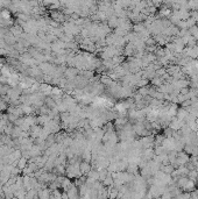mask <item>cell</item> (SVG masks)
<instances>
[{
	"label": "cell",
	"instance_id": "cell-1",
	"mask_svg": "<svg viewBox=\"0 0 198 199\" xmlns=\"http://www.w3.org/2000/svg\"><path fill=\"white\" fill-rule=\"evenodd\" d=\"M50 191L48 189H40L37 191V198L39 199H50Z\"/></svg>",
	"mask_w": 198,
	"mask_h": 199
},
{
	"label": "cell",
	"instance_id": "cell-2",
	"mask_svg": "<svg viewBox=\"0 0 198 199\" xmlns=\"http://www.w3.org/2000/svg\"><path fill=\"white\" fill-rule=\"evenodd\" d=\"M195 189V182H192V180H188V183H186V185L183 187V190L184 191H192Z\"/></svg>",
	"mask_w": 198,
	"mask_h": 199
},
{
	"label": "cell",
	"instance_id": "cell-3",
	"mask_svg": "<svg viewBox=\"0 0 198 199\" xmlns=\"http://www.w3.org/2000/svg\"><path fill=\"white\" fill-rule=\"evenodd\" d=\"M189 177H190L191 179H195V178L198 177V172L195 171V170H193V171H190V172H189Z\"/></svg>",
	"mask_w": 198,
	"mask_h": 199
},
{
	"label": "cell",
	"instance_id": "cell-4",
	"mask_svg": "<svg viewBox=\"0 0 198 199\" xmlns=\"http://www.w3.org/2000/svg\"><path fill=\"white\" fill-rule=\"evenodd\" d=\"M15 199H17V198H15Z\"/></svg>",
	"mask_w": 198,
	"mask_h": 199
}]
</instances>
